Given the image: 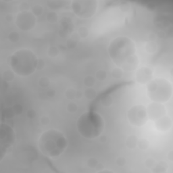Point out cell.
I'll return each instance as SVG.
<instances>
[{"mask_svg": "<svg viewBox=\"0 0 173 173\" xmlns=\"http://www.w3.org/2000/svg\"><path fill=\"white\" fill-rule=\"evenodd\" d=\"M137 48L134 42L126 36H120L111 42L108 47L110 57L117 67L126 72L133 71L139 65Z\"/></svg>", "mask_w": 173, "mask_h": 173, "instance_id": "6da1fadb", "label": "cell"}, {"mask_svg": "<svg viewBox=\"0 0 173 173\" xmlns=\"http://www.w3.org/2000/svg\"><path fill=\"white\" fill-rule=\"evenodd\" d=\"M68 146L64 134L57 129H49L42 133L38 139V147L42 153L50 158H57Z\"/></svg>", "mask_w": 173, "mask_h": 173, "instance_id": "7a4b0ae2", "label": "cell"}, {"mask_svg": "<svg viewBox=\"0 0 173 173\" xmlns=\"http://www.w3.org/2000/svg\"><path fill=\"white\" fill-rule=\"evenodd\" d=\"M38 57L29 49L22 48L16 51L8 58L12 71L20 77H28L37 71Z\"/></svg>", "mask_w": 173, "mask_h": 173, "instance_id": "3957f363", "label": "cell"}, {"mask_svg": "<svg viewBox=\"0 0 173 173\" xmlns=\"http://www.w3.org/2000/svg\"><path fill=\"white\" fill-rule=\"evenodd\" d=\"M77 128L82 137L94 139L100 137L104 131V121L97 112H86L78 118Z\"/></svg>", "mask_w": 173, "mask_h": 173, "instance_id": "277c9868", "label": "cell"}, {"mask_svg": "<svg viewBox=\"0 0 173 173\" xmlns=\"http://www.w3.org/2000/svg\"><path fill=\"white\" fill-rule=\"evenodd\" d=\"M147 93L153 102L165 103L170 100L172 94V86L169 81L163 78L152 79L147 86Z\"/></svg>", "mask_w": 173, "mask_h": 173, "instance_id": "5b68a950", "label": "cell"}, {"mask_svg": "<svg viewBox=\"0 0 173 173\" xmlns=\"http://www.w3.org/2000/svg\"><path fill=\"white\" fill-rule=\"evenodd\" d=\"M16 141V133L9 125L2 123L0 127V162L10 151Z\"/></svg>", "mask_w": 173, "mask_h": 173, "instance_id": "8992f818", "label": "cell"}, {"mask_svg": "<svg viewBox=\"0 0 173 173\" xmlns=\"http://www.w3.org/2000/svg\"><path fill=\"white\" fill-rule=\"evenodd\" d=\"M71 8L74 14L78 17L88 19L96 14L97 2L96 1H73Z\"/></svg>", "mask_w": 173, "mask_h": 173, "instance_id": "52a82bcc", "label": "cell"}, {"mask_svg": "<svg viewBox=\"0 0 173 173\" xmlns=\"http://www.w3.org/2000/svg\"><path fill=\"white\" fill-rule=\"evenodd\" d=\"M127 119L131 125L141 127L145 125L148 120L147 110L143 105H135L127 112Z\"/></svg>", "mask_w": 173, "mask_h": 173, "instance_id": "ba28073f", "label": "cell"}, {"mask_svg": "<svg viewBox=\"0 0 173 173\" xmlns=\"http://www.w3.org/2000/svg\"><path fill=\"white\" fill-rule=\"evenodd\" d=\"M36 22V16L31 11L20 12L15 18L16 27L22 31H29L33 29Z\"/></svg>", "mask_w": 173, "mask_h": 173, "instance_id": "9c48e42d", "label": "cell"}, {"mask_svg": "<svg viewBox=\"0 0 173 173\" xmlns=\"http://www.w3.org/2000/svg\"><path fill=\"white\" fill-rule=\"evenodd\" d=\"M148 119L156 121L166 114V108L162 104L153 102L151 103L146 108Z\"/></svg>", "mask_w": 173, "mask_h": 173, "instance_id": "30bf717a", "label": "cell"}, {"mask_svg": "<svg viewBox=\"0 0 173 173\" xmlns=\"http://www.w3.org/2000/svg\"><path fill=\"white\" fill-rule=\"evenodd\" d=\"M154 71L150 67H143L136 72L135 79L137 83L141 85L148 84L153 79Z\"/></svg>", "mask_w": 173, "mask_h": 173, "instance_id": "8fae6325", "label": "cell"}, {"mask_svg": "<svg viewBox=\"0 0 173 173\" xmlns=\"http://www.w3.org/2000/svg\"><path fill=\"white\" fill-rule=\"evenodd\" d=\"M172 125V121L171 118L166 116H162L158 120L155 121L156 129L159 131H167L169 130Z\"/></svg>", "mask_w": 173, "mask_h": 173, "instance_id": "7c38bea8", "label": "cell"}, {"mask_svg": "<svg viewBox=\"0 0 173 173\" xmlns=\"http://www.w3.org/2000/svg\"><path fill=\"white\" fill-rule=\"evenodd\" d=\"M138 137L135 135H131L127 137L125 141V145L130 150H134L137 147Z\"/></svg>", "mask_w": 173, "mask_h": 173, "instance_id": "4fadbf2b", "label": "cell"}, {"mask_svg": "<svg viewBox=\"0 0 173 173\" xmlns=\"http://www.w3.org/2000/svg\"><path fill=\"white\" fill-rule=\"evenodd\" d=\"M168 168V164L164 161L159 162L155 164V166L151 168V172L154 173H163L166 172Z\"/></svg>", "mask_w": 173, "mask_h": 173, "instance_id": "5bb4252c", "label": "cell"}, {"mask_svg": "<svg viewBox=\"0 0 173 173\" xmlns=\"http://www.w3.org/2000/svg\"><path fill=\"white\" fill-rule=\"evenodd\" d=\"M145 49L146 52L149 54H153L158 49L157 44L155 43V42H148L145 45Z\"/></svg>", "mask_w": 173, "mask_h": 173, "instance_id": "9a60e30c", "label": "cell"}, {"mask_svg": "<svg viewBox=\"0 0 173 173\" xmlns=\"http://www.w3.org/2000/svg\"><path fill=\"white\" fill-rule=\"evenodd\" d=\"M84 96L89 100H92L97 96V91L93 87L86 88L84 91Z\"/></svg>", "mask_w": 173, "mask_h": 173, "instance_id": "2e32d148", "label": "cell"}, {"mask_svg": "<svg viewBox=\"0 0 173 173\" xmlns=\"http://www.w3.org/2000/svg\"><path fill=\"white\" fill-rule=\"evenodd\" d=\"M15 75L16 74L13 71H12L11 69L6 70V71H5L3 72V75H2L3 80L5 82L12 81L14 79Z\"/></svg>", "mask_w": 173, "mask_h": 173, "instance_id": "e0dca14e", "label": "cell"}, {"mask_svg": "<svg viewBox=\"0 0 173 173\" xmlns=\"http://www.w3.org/2000/svg\"><path fill=\"white\" fill-rule=\"evenodd\" d=\"M83 85L86 86V88L93 87V86L96 83V78L91 75L86 76L83 79Z\"/></svg>", "mask_w": 173, "mask_h": 173, "instance_id": "ac0fdd59", "label": "cell"}, {"mask_svg": "<svg viewBox=\"0 0 173 173\" xmlns=\"http://www.w3.org/2000/svg\"><path fill=\"white\" fill-rule=\"evenodd\" d=\"M46 19L48 22L51 24H55L58 21L59 18H58V15H57L56 12L55 11L52 10L47 13L46 16Z\"/></svg>", "mask_w": 173, "mask_h": 173, "instance_id": "d6986e66", "label": "cell"}, {"mask_svg": "<svg viewBox=\"0 0 173 173\" xmlns=\"http://www.w3.org/2000/svg\"><path fill=\"white\" fill-rule=\"evenodd\" d=\"M7 39L12 43H17L20 39L19 32L16 31H12L7 35Z\"/></svg>", "mask_w": 173, "mask_h": 173, "instance_id": "ffe728a7", "label": "cell"}, {"mask_svg": "<svg viewBox=\"0 0 173 173\" xmlns=\"http://www.w3.org/2000/svg\"><path fill=\"white\" fill-rule=\"evenodd\" d=\"M137 147H139V150H141L142 151H146L150 147V142L148 141V139L146 138L139 139L138 140Z\"/></svg>", "mask_w": 173, "mask_h": 173, "instance_id": "44dd1931", "label": "cell"}, {"mask_svg": "<svg viewBox=\"0 0 173 173\" xmlns=\"http://www.w3.org/2000/svg\"><path fill=\"white\" fill-rule=\"evenodd\" d=\"M77 90L74 88H68L65 91V97L69 100H74L77 99Z\"/></svg>", "mask_w": 173, "mask_h": 173, "instance_id": "7402d4cb", "label": "cell"}, {"mask_svg": "<svg viewBox=\"0 0 173 173\" xmlns=\"http://www.w3.org/2000/svg\"><path fill=\"white\" fill-rule=\"evenodd\" d=\"M111 74H112V76L114 79L118 80L121 79L124 75V71L119 67H115L112 69Z\"/></svg>", "mask_w": 173, "mask_h": 173, "instance_id": "603a6c76", "label": "cell"}, {"mask_svg": "<svg viewBox=\"0 0 173 173\" xmlns=\"http://www.w3.org/2000/svg\"><path fill=\"white\" fill-rule=\"evenodd\" d=\"M31 12L35 16H41L44 12L43 7L39 4H36L31 7Z\"/></svg>", "mask_w": 173, "mask_h": 173, "instance_id": "cb8c5ba5", "label": "cell"}, {"mask_svg": "<svg viewBox=\"0 0 173 173\" xmlns=\"http://www.w3.org/2000/svg\"><path fill=\"white\" fill-rule=\"evenodd\" d=\"M38 84L41 87L47 88L49 85H50V79L46 76H43L39 79Z\"/></svg>", "mask_w": 173, "mask_h": 173, "instance_id": "d4e9b609", "label": "cell"}, {"mask_svg": "<svg viewBox=\"0 0 173 173\" xmlns=\"http://www.w3.org/2000/svg\"><path fill=\"white\" fill-rule=\"evenodd\" d=\"M96 77L99 81H104L108 77V72L105 70L100 69L96 72Z\"/></svg>", "mask_w": 173, "mask_h": 173, "instance_id": "484cf974", "label": "cell"}, {"mask_svg": "<svg viewBox=\"0 0 173 173\" xmlns=\"http://www.w3.org/2000/svg\"><path fill=\"white\" fill-rule=\"evenodd\" d=\"M101 104L103 106H104L105 108H109V107H110L113 104V99L110 96H104L101 99Z\"/></svg>", "mask_w": 173, "mask_h": 173, "instance_id": "4316f807", "label": "cell"}, {"mask_svg": "<svg viewBox=\"0 0 173 173\" xmlns=\"http://www.w3.org/2000/svg\"><path fill=\"white\" fill-rule=\"evenodd\" d=\"M60 50L57 47L54 46V45H52L47 49V54L51 57H56L59 55Z\"/></svg>", "mask_w": 173, "mask_h": 173, "instance_id": "83f0119b", "label": "cell"}, {"mask_svg": "<svg viewBox=\"0 0 173 173\" xmlns=\"http://www.w3.org/2000/svg\"><path fill=\"white\" fill-rule=\"evenodd\" d=\"M3 115L4 117L6 119H8V120L13 118L16 116L13 108H10V107H7V108H6L4 109V110L3 111Z\"/></svg>", "mask_w": 173, "mask_h": 173, "instance_id": "f1b7e54d", "label": "cell"}, {"mask_svg": "<svg viewBox=\"0 0 173 173\" xmlns=\"http://www.w3.org/2000/svg\"><path fill=\"white\" fill-rule=\"evenodd\" d=\"M99 165L98 160L95 157H91L86 160V166L89 168H96Z\"/></svg>", "mask_w": 173, "mask_h": 173, "instance_id": "f546056e", "label": "cell"}, {"mask_svg": "<svg viewBox=\"0 0 173 173\" xmlns=\"http://www.w3.org/2000/svg\"><path fill=\"white\" fill-rule=\"evenodd\" d=\"M78 109H79V107L75 102H70L67 106V110L70 114L76 113L78 111Z\"/></svg>", "mask_w": 173, "mask_h": 173, "instance_id": "4dcf8cb0", "label": "cell"}, {"mask_svg": "<svg viewBox=\"0 0 173 173\" xmlns=\"http://www.w3.org/2000/svg\"><path fill=\"white\" fill-rule=\"evenodd\" d=\"M89 34V31L86 27H81L78 30V35L81 38L87 37Z\"/></svg>", "mask_w": 173, "mask_h": 173, "instance_id": "1f68e13d", "label": "cell"}, {"mask_svg": "<svg viewBox=\"0 0 173 173\" xmlns=\"http://www.w3.org/2000/svg\"><path fill=\"white\" fill-rule=\"evenodd\" d=\"M12 108H13L15 114L17 115V116H19V115L22 114V113L23 112V107L20 104H14L13 106H12Z\"/></svg>", "mask_w": 173, "mask_h": 173, "instance_id": "d6a6232c", "label": "cell"}, {"mask_svg": "<svg viewBox=\"0 0 173 173\" xmlns=\"http://www.w3.org/2000/svg\"><path fill=\"white\" fill-rule=\"evenodd\" d=\"M156 160L153 158H148L145 161V166L147 168H152L156 164Z\"/></svg>", "mask_w": 173, "mask_h": 173, "instance_id": "836d02e7", "label": "cell"}, {"mask_svg": "<svg viewBox=\"0 0 173 173\" xmlns=\"http://www.w3.org/2000/svg\"><path fill=\"white\" fill-rule=\"evenodd\" d=\"M116 164L119 167L125 166L126 164V159L125 157H122V156L118 157L116 160Z\"/></svg>", "mask_w": 173, "mask_h": 173, "instance_id": "e575fe53", "label": "cell"}, {"mask_svg": "<svg viewBox=\"0 0 173 173\" xmlns=\"http://www.w3.org/2000/svg\"><path fill=\"white\" fill-rule=\"evenodd\" d=\"M30 10L29 4L26 2H22L20 4L19 6V10L20 12H27Z\"/></svg>", "mask_w": 173, "mask_h": 173, "instance_id": "d590c367", "label": "cell"}, {"mask_svg": "<svg viewBox=\"0 0 173 173\" xmlns=\"http://www.w3.org/2000/svg\"><path fill=\"white\" fill-rule=\"evenodd\" d=\"M37 116L36 111L33 108L28 109L27 112V116L29 119H34Z\"/></svg>", "mask_w": 173, "mask_h": 173, "instance_id": "8d00e7d4", "label": "cell"}, {"mask_svg": "<svg viewBox=\"0 0 173 173\" xmlns=\"http://www.w3.org/2000/svg\"><path fill=\"white\" fill-rule=\"evenodd\" d=\"M45 67V62L42 58H39L38 59V62H37V71H42V70Z\"/></svg>", "mask_w": 173, "mask_h": 173, "instance_id": "74e56055", "label": "cell"}, {"mask_svg": "<svg viewBox=\"0 0 173 173\" xmlns=\"http://www.w3.org/2000/svg\"><path fill=\"white\" fill-rule=\"evenodd\" d=\"M40 122L41 124L44 126L48 125L49 123H50V118L47 116H43L40 119Z\"/></svg>", "mask_w": 173, "mask_h": 173, "instance_id": "f35d334b", "label": "cell"}, {"mask_svg": "<svg viewBox=\"0 0 173 173\" xmlns=\"http://www.w3.org/2000/svg\"><path fill=\"white\" fill-rule=\"evenodd\" d=\"M67 45L69 49H72L76 47L77 45V42L75 40H73L72 39H68L67 42Z\"/></svg>", "mask_w": 173, "mask_h": 173, "instance_id": "ab89813d", "label": "cell"}, {"mask_svg": "<svg viewBox=\"0 0 173 173\" xmlns=\"http://www.w3.org/2000/svg\"><path fill=\"white\" fill-rule=\"evenodd\" d=\"M47 96L49 97H50V98H52L53 97H55L56 96V91L53 89H49L48 91H47Z\"/></svg>", "mask_w": 173, "mask_h": 173, "instance_id": "60d3db41", "label": "cell"}, {"mask_svg": "<svg viewBox=\"0 0 173 173\" xmlns=\"http://www.w3.org/2000/svg\"><path fill=\"white\" fill-rule=\"evenodd\" d=\"M99 141L101 143H105L108 141V137H107L106 135H101L100 137H99Z\"/></svg>", "mask_w": 173, "mask_h": 173, "instance_id": "b9f144b4", "label": "cell"}, {"mask_svg": "<svg viewBox=\"0 0 173 173\" xmlns=\"http://www.w3.org/2000/svg\"><path fill=\"white\" fill-rule=\"evenodd\" d=\"M156 35L154 34V32H151L149 35H148V40H149V42H154L156 38Z\"/></svg>", "mask_w": 173, "mask_h": 173, "instance_id": "7bdbcfd3", "label": "cell"}, {"mask_svg": "<svg viewBox=\"0 0 173 173\" xmlns=\"http://www.w3.org/2000/svg\"><path fill=\"white\" fill-rule=\"evenodd\" d=\"M5 20L7 22H11L14 20V16L12 14H7L5 16Z\"/></svg>", "mask_w": 173, "mask_h": 173, "instance_id": "ee69618b", "label": "cell"}, {"mask_svg": "<svg viewBox=\"0 0 173 173\" xmlns=\"http://www.w3.org/2000/svg\"><path fill=\"white\" fill-rule=\"evenodd\" d=\"M97 172H102V173H105V172L109 173V172H110V173H112V172H114V171H110V170H108V169H103V170L98 171Z\"/></svg>", "mask_w": 173, "mask_h": 173, "instance_id": "f6af8a7d", "label": "cell"}, {"mask_svg": "<svg viewBox=\"0 0 173 173\" xmlns=\"http://www.w3.org/2000/svg\"><path fill=\"white\" fill-rule=\"evenodd\" d=\"M168 159H169L170 161H172V151H171L170 153L168 154Z\"/></svg>", "mask_w": 173, "mask_h": 173, "instance_id": "bcb514c9", "label": "cell"}]
</instances>
